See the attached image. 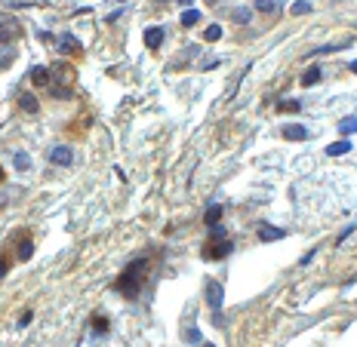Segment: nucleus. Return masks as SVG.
<instances>
[{
	"label": "nucleus",
	"mask_w": 357,
	"mask_h": 347,
	"mask_svg": "<svg viewBox=\"0 0 357 347\" xmlns=\"http://www.w3.org/2000/svg\"><path fill=\"white\" fill-rule=\"evenodd\" d=\"M283 138H290V141H305V138H308V129H305V126L290 123V126H283Z\"/></svg>",
	"instance_id": "obj_6"
},
{
	"label": "nucleus",
	"mask_w": 357,
	"mask_h": 347,
	"mask_svg": "<svg viewBox=\"0 0 357 347\" xmlns=\"http://www.w3.org/2000/svg\"><path fill=\"white\" fill-rule=\"evenodd\" d=\"M200 22V12L197 9H188L185 15H182V28H191V25H197Z\"/></svg>",
	"instance_id": "obj_19"
},
{
	"label": "nucleus",
	"mask_w": 357,
	"mask_h": 347,
	"mask_svg": "<svg viewBox=\"0 0 357 347\" xmlns=\"http://www.w3.org/2000/svg\"><path fill=\"white\" fill-rule=\"evenodd\" d=\"M277 108H280V111H299V108H302V102H296V99H287V102H280Z\"/></svg>",
	"instance_id": "obj_22"
},
{
	"label": "nucleus",
	"mask_w": 357,
	"mask_h": 347,
	"mask_svg": "<svg viewBox=\"0 0 357 347\" xmlns=\"http://www.w3.org/2000/svg\"><path fill=\"white\" fill-rule=\"evenodd\" d=\"M222 298H225V286L216 283V280H209V283H206V304L216 310V314L222 310Z\"/></svg>",
	"instance_id": "obj_3"
},
{
	"label": "nucleus",
	"mask_w": 357,
	"mask_h": 347,
	"mask_svg": "<svg viewBox=\"0 0 357 347\" xmlns=\"http://www.w3.org/2000/svg\"><path fill=\"white\" fill-rule=\"evenodd\" d=\"M12 166L19 169V172H28V169H31V157H28L25 151H15V154H12Z\"/></svg>",
	"instance_id": "obj_12"
},
{
	"label": "nucleus",
	"mask_w": 357,
	"mask_h": 347,
	"mask_svg": "<svg viewBox=\"0 0 357 347\" xmlns=\"http://www.w3.org/2000/svg\"><path fill=\"white\" fill-rule=\"evenodd\" d=\"M339 132H342V135H351V132H357V117H345L342 123H339Z\"/></svg>",
	"instance_id": "obj_16"
},
{
	"label": "nucleus",
	"mask_w": 357,
	"mask_h": 347,
	"mask_svg": "<svg viewBox=\"0 0 357 347\" xmlns=\"http://www.w3.org/2000/svg\"><path fill=\"white\" fill-rule=\"evenodd\" d=\"M145 270H148V258H136V261H130L127 267H123V273L117 277L114 289L120 292V295H127V298H136V295H139V289H142V283H145Z\"/></svg>",
	"instance_id": "obj_1"
},
{
	"label": "nucleus",
	"mask_w": 357,
	"mask_h": 347,
	"mask_svg": "<svg viewBox=\"0 0 357 347\" xmlns=\"http://www.w3.org/2000/svg\"><path fill=\"white\" fill-rule=\"evenodd\" d=\"M0 178H3V169H0Z\"/></svg>",
	"instance_id": "obj_28"
},
{
	"label": "nucleus",
	"mask_w": 357,
	"mask_h": 347,
	"mask_svg": "<svg viewBox=\"0 0 357 347\" xmlns=\"http://www.w3.org/2000/svg\"><path fill=\"white\" fill-rule=\"evenodd\" d=\"M348 151H351V141H348V138L327 144V154H330V157H342V154H348Z\"/></svg>",
	"instance_id": "obj_10"
},
{
	"label": "nucleus",
	"mask_w": 357,
	"mask_h": 347,
	"mask_svg": "<svg viewBox=\"0 0 357 347\" xmlns=\"http://www.w3.org/2000/svg\"><path fill=\"white\" fill-rule=\"evenodd\" d=\"M102 332H108V320L93 317V335H102Z\"/></svg>",
	"instance_id": "obj_20"
},
{
	"label": "nucleus",
	"mask_w": 357,
	"mask_h": 347,
	"mask_svg": "<svg viewBox=\"0 0 357 347\" xmlns=\"http://www.w3.org/2000/svg\"><path fill=\"white\" fill-rule=\"evenodd\" d=\"M231 19H234L237 25H246L249 19H253V9H249V6H237V9H231Z\"/></svg>",
	"instance_id": "obj_13"
},
{
	"label": "nucleus",
	"mask_w": 357,
	"mask_h": 347,
	"mask_svg": "<svg viewBox=\"0 0 357 347\" xmlns=\"http://www.w3.org/2000/svg\"><path fill=\"white\" fill-rule=\"evenodd\" d=\"M320 74H324V71H320V65H311L299 80H302V86H314V83H320Z\"/></svg>",
	"instance_id": "obj_9"
},
{
	"label": "nucleus",
	"mask_w": 357,
	"mask_h": 347,
	"mask_svg": "<svg viewBox=\"0 0 357 347\" xmlns=\"http://www.w3.org/2000/svg\"><path fill=\"white\" fill-rule=\"evenodd\" d=\"M280 6V0H256V9L259 12H274Z\"/></svg>",
	"instance_id": "obj_18"
},
{
	"label": "nucleus",
	"mask_w": 357,
	"mask_h": 347,
	"mask_svg": "<svg viewBox=\"0 0 357 347\" xmlns=\"http://www.w3.org/2000/svg\"><path fill=\"white\" fill-rule=\"evenodd\" d=\"M145 43H148L151 49H157L160 43H164V28H160V25H154V28H148V31H145Z\"/></svg>",
	"instance_id": "obj_7"
},
{
	"label": "nucleus",
	"mask_w": 357,
	"mask_h": 347,
	"mask_svg": "<svg viewBox=\"0 0 357 347\" xmlns=\"http://www.w3.org/2000/svg\"><path fill=\"white\" fill-rule=\"evenodd\" d=\"M280 236H283V231H280V228H271V225H262V228H259V240H262V243L280 240Z\"/></svg>",
	"instance_id": "obj_8"
},
{
	"label": "nucleus",
	"mask_w": 357,
	"mask_h": 347,
	"mask_svg": "<svg viewBox=\"0 0 357 347\" xmlns=\"http://www.w3.org/2000/svg\"><path fill=\"white\" fill-rule=\"evenodd\" d=\"M219 218H222V206H209L203 222H206V228H216V225H219Z\"/></svg>",
	"instance_id": "obj_15"
},
{
	"label": "nucleus",
	"mask_w": 357,
	"mask_h": 347,
	"mask_svg": "<svg viewBox=\"0 0 357 347\" xmlns=\"http://www.w3.org/2000/svg\"><path fill=\"white\" fill-rule=\"evenodd\" d=\"M200 347H216V344H209V341H203V344H200Z\"/></svg>",
	"instance_id": "obj_27"
},
{
	"label": "nucleus",
	"mask_w": 357,
	"mask_h": 347,
	"mask_svg": "<svg viewBox=\"0 0 357 347\" xmlns=\"http://www.w3.org/2000/svg\"><path fill=\"white\" fill-rule=\"evenodd\" d=\"M59 52H65V56H77V52H83V49H80V40L74 37V34H62V37H59Z\"/></svg>",
	"instance_id": "obj_5"
},
{
	"label": "nucleus",
	"mask_w": 357,
	"mask_h": 347,
	"mask_svg": "<svg viewBox=\"0 0 357 347\" xmlns=\"http://www.w3.org/2000/svg\"><path fill=\"white\" fill-rule=\"evenodd\" d=\"M31 249H34V243H31V240H22V243H19V258H22V261H25V258H31Z\"/></svg>",
	"instance_id": "obj_21"
},
{
	"label": "nucleus",
	"mask_w": 357,
	"mask_h": 347,
	"mask_svg": "<svg viewBox=\"0 0 357 347\" xmlns=\"http://www.w3.org/2000/svg\"><path fill=\"white\" fill-rule=\"evenodd\" d=\"M185 338H188V341H200V332H197L194 326H188V329H185Z\"/></svg>",
	"instance_id": "obj_24"
},
{
	"label": "nucleus",
	"mask_w": 357,
	"mask_h": 347,
	"mask_svg": "<svg viewBox=\"0 0 357 347\" xmlns=\"http://www.w3.org/2000/svg\"><path fill=\"white\" fill-rule=\"evenodd\" d=\"M0 203H3V200H0Z\"/></svg>",
	"instance_id": "obj_29"
},
{
	"label": "nucleus",
	"mask_w": 357,
	"mask_h": 347,
	"mask_svg": "<svg viewBox=\"0 0 357 347\" xmlns=\"http://www.w3.org/2000/svg\"><path fill=\"white\" fill-rule=\"evenodd\" d=\"M19 105H22V111H28V114H37V111H40L37 99H34L31 93H22V96H19Z\"/></svg>",
	"instance_id": "obj_11"
},
{
	"label": "nucleus",
	"mask_w": 357,
	"mask_h": 347,
	"mask_svg": "<svg viewBox=\"0 0 357 347\" xmlns=\"http://www.w3.org/2000/svg\"><path fill=\"white\" fill-rule=\"evenodd\" d=\"M231 249H234V246H231V240H228L225 233H212V240L200 249V255H203L206 261H219V258H225Z\"/></svg>",
	"instance_id": "obj_2"
},
{
	"label": "nucleus",
	"mask_w": 357,
	"mask_h": 347,
	"mask_svg": "<svg viewBox=\"0 0 357 347\" xmlns=\"http://www.w3.org/2000/svg\"><path fill=\"white\" fill-rule=\"evenodd\" d=\"M203 40H209V43L222 40V25H209V28L203 31Z\"/></svg>",
	"instance_id": "obj_17"
},
{
	"label": "nucleus",
	"mask_w": 357,
	"mask_h": 347,
	"mask_svg": "<svg viewBox=\"0 0 357 347\" xmlns=\"http://www.w3.org/2000/svg\"><path fill=\"white\" fill-rule=\"evenodd\" d=\"M49 163H56V166H71V163H74V151L59 144V148L49 151Z\"/></svg>",
	"instance_id": "obj_4"
},
{
	"label": "nucleus",
	"mask_w": 357,
	"mask_h": 347,
	"mask_svg": "<svg viewBox=\"0 0 357 347\" xmlns=\"http://www.w3.org/2000/svg\"><path fill=\"white\" fill-rule=\"evenodd\" d=\"M351 71H354V74H357V62H351Z\"/></svg>",
	"instance_id": "obj_26"
},
{
	"label": "nucleus",
	"mask_w": 357,
	"mask_h": 347,
	"mask_svg": "<svg viewBox=\"0 0 357 347\" xmlns=\"http://www.w3.org/2000/svg\"><path fill=\"white\" fill-rule=\"evenodd\" d=\"M31 80L43 86V83L49 80V68H43V65H34V68H31Z\"/></svg>",
	"instance_id": "obj_14"
},
{
	"label": "nucleus",
	"mask_w": 357,
	"mask_h": 347,
	"mask_svg": "<svg viewBox=\"0 0 357 347\" xmlns=\"http://www.w3.org/2000/svg\"><path fill=\"white\" fill-rule=\"evenodd\" d=\"M311 9H314V6L308 3V0H299V3L293 6V15H302V12H311Z\"/></svg>",
	"instance_id": "obj_23"
},
{
	"label": "nucleus",
	"mask_w": 357,
	"mask_h": 347,
	"mask_svg": "<svg viewBox=\"0 0 357 347\" xmlns=\"http://www.w3.org/2000/svg\"><path fill=\"white\" fill-rule=\"evenodd\" d=\"M6 270H9V261H6V258H0V277H6Z\"/></svg>",
	"instance_id": "obj_25"
}]
</instances>
